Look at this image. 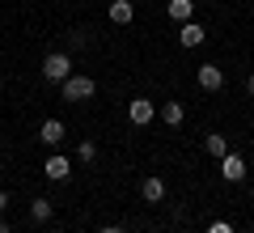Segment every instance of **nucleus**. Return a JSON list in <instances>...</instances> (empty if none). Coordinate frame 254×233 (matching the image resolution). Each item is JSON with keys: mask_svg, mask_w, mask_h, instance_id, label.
Masks as SVG:
<instances>
[{"mask_svg": "<svg viewBox=\"0 0 254 233\" xmlns=\"http://www.w3.org/2000/svg\"><path fill=\"white\" fill-rule=\"evenodd\" d=\"M51 212H55V208H51V199H30V216H34L38 225H43V221H51Z\"/></svg>", "mask_w": 254, "mask_h": 233, "instance_id": "13", "label": "nucleus"}, {"mask_svg": "<svg viewBox=\"0 0 254 233\" xmlns=\"http://www.w3.org/2000/svg\"><path fill=\"white\" fill-rule=\"evenodd\" d=\"M4 208H9V191H0V212H4Z\"/></svg>", "mask_w": 254, "mask_h": 233, "instance_id": "18", "label": "nucleus"}, {"mask_svg": "<svg viewBox=\"0 0 254 233\" xmlns=\"http://www.w3.org/2000/svg\"><path fill=\"white\" fill-rule=\"evenodd\" d=\"M43 174H47L51 182H64L68 174H72V161H68V157H60V153H51V157H47V165H43Z\"/></svg>", "mask_w": 254, "mask_h": 233, "instance_id": "6", "label": "nucleus"}, {"mask_svg": "<svg viewBox=\"0 0 254 233\" xmlns=\"http://www.w3.org/2000/svg\"><path fill=\"white\" fill-rule=\"evenodd\" d=\"M182 119H187L182 102H161V123L165 127H182Z\"/></svg>", "mask_w": 254, "mask_h": 233, "instance_id": "11", "label": "nucleus"}, {"mask_svg": "<svg viewBox=\"0 0 254 233\" xmlns=\"http://www.w3.org/2000/svg\"><path fill=\"white\" fill-rule=\"evenodd\" d=\"M93 157H98V144H93V140H81V144H76V161H93Z\"/></svg>", "mask_w": 254, "mask_h": 233, "instance_id": "15", "label": "nucleus"}, {"mask_svg": "<svg viewBox=\"0 0 254 233\" xmlns=\"http://www.w3.org/2000/svg\"><path fill=\"white\" fill-rule=\"evenodd\" d=\"M220 85H225V72H220V64H203V68H199V89L216 93Z\"/></svg>", "mask_w": 254, "mask_h": 233, "instance_id": "7", "label": "nucleus"}, {"mask_svg": "<svg viewBox=\"0 0 254 233\" xmlns=\"http://www.w3.org/2000/svg\"><path fill=\"white\" fill-rule=\"evenodd\" d=\"M220 178H225V182H242V178H246V161H242V153L229 149L225 157H220Z\"/></svg>", "mask_w": 254, "mask_h": 233, "instance_id": "3", "label": "nucleus"}, {"mask_svg": "<svg viewBox=\"0 0 254 233\" xmlns=\"http://www.w3.org/2000/svg\"><path fill=\"white\" fill-rule=\"evenodd\" d=\"M131 17H136V4L131 0H110V21L115 26H127Z\"/></svg>", "mask_w": 254, "mask_h": 233, "instance_id": "9", "label": "nucleus"}, {"mask_svg": "<svg viewBox=\"0 0 254 233\" xmlns=\"http://www.w3.org/2000/svg\"><path fill=\"white\" fill-rule=\"evenodd\" d=\"M43 77H47V81H55V85H64L68 77H72V60H68L64 51H51L43 60Z\"/></svg>", "mask_w": 254, "mask_h": 233, "instance_id": "2", "label": "nucleus"}, {"mask_svg": "<svg viewBox=\"0 0 254 233\" xmlns=\"http://www.w3.org/2000/svg\"><path fill=\"white\" fill-rule=\"evenodd\" d=\"M64 136H68V127H64L60 119H43V127H38V140H43L47 149H60Z\"/></svg>", "mask_w": 254, "mask_h": 233, "instance_id": "4", "label": "nucleus"}, {"mask_svg": "<svg viewBox=\"0 0 254 233\" xmlns=\"http://www.w3.org/2000/svg\"><path fill=\"white\" fill-rule=\"evenodd\" d=\"M246 89H250V93H254V72H250V77H246Z\"/></svg>", "mask_w": 254, "mask_h": 233, "instance_id": "19", "label": "nucleus"}, {"mask_svg": "<svg viewBox=\"0 0 254 233\" xmlns=\"http://www.w3.org/2000/svg\"><path fill=\"white\" fill-rule=\"evenodd\" d=\"M190 13H195V0H170V17L174 21H190Z\"/></svg>", "mask_w": 254, "mask_h": 233, "instance_id": "12", "label": "nucleus"}, {"mask_svg": "<svg viewBox=\"0 0 254 233\" xmlns=\"http://www.w3.org/2000/svg\"><path fill=\"white\" fill-rule=\"evenodd\" d=\"M140 195H144V204H161L165 199V178H144L140 182Z\"/></svg>", "mask_w": 254, "mask_h": 233, "instance_id": "10", "label": "nucleus"}, {"mask_svg": "<svg viewBox=\"0 0 254 233\" xmlns=\"http://www.w3.org/2000/svg\"><path fill=\"white\" fill-rule=\"evenodd\" d=\"M93 77H81V72H72L68 81L60 85V93H64V102H85V98H93Z\"/></svg>", "mask_w": 254, "mask_h": 233, "instance_id": "1", "label": "nucleus"}, {"mask_svg": "<svg viewBox=\"0 0 254 233\" xmlns=\"http://www.w3.org/2000/svg\"><path fill=\"white\" fill-rule=\"evenodd\" d=\"M98 233H127V229H123V225H102Z\"/></svg>", "mask_w": 254, "mask_h": 233, "instance_id": "17", "label": "nucleus"}, {"mask_svg": "<svg viewBox=\"0 0 254 233\" xmlns=\"http://www.w3.org/2000/svg\"><path fill=\"white\" fill-rule=\"evenodd\" d=\"M127 119H131L136 127H144V123H153V119H157V106L148 98H136L131 106H127Z\"/></svg>", "mask_w": 254, "mask_h": 233, "instance_id": "5", "label": "nucleus"}, {"mask_svg": "<svg viewBox=\"0 0 254 233\" xmlns=\"http://www.w3.org/2000/svg\"><path fill=\"white\" fill-rule=\"evenodd\" d=\"M250 119H254V110H250Z\"/></svg>", "mask_w": 254, "mask_h": 233, "instance_id": "21", "label": "nucleus"}, {"mask_svg": "<svg viewBox=\"0 0 254 233\" xmlns=\"http://www.w3.org/2000/svg\"><path fill=\"white\" fill-rule=\"evenodd\" d=\"M203 149H208L212 157H225V153H229V140H225V136H220V132H212L208 140H203Z\"/></svg>", "mask_w": 254, "mask_h": 233, "instance_id": "14", "label": "nucleus"}, {"mask_svg": "<svg viewBox=\"0 0 254 233\" xmlns=\"http://www.w3.org/2000/svg\"><path fill=\"white\" fill-rule=\"evenodd\" d=\"M208 233H233V225H229V221H212Z\"/></svg>", "mask_w": 254, "mask_h": 233, "instance_id": "16", "label": "nucleus"}, {"mask_svg": "<svg viewBox=\"0 0 254 233\" xmlns=\"http://www.w3.org/2000/svg\"><path fill=\"white\" fill-rule=\"evenodd\" d=\"M203 38H208V34H203L199 21H182V30H178V43H182V47H199Z\"/></svg>", "mask_w": 254, "mask_h": 233, "instance_id": "8", "label": "nucleus"}, {"mask_svg": "<svg viewBox=\"0 0 254 233\" xmlns=\"http://www.w3.org/2000/svg\"><path fill=\"white\" fill-rule=\"evenodd\" d=\"M0 233H13V229H9V225H0Z\"/></svg>", "mask_w": 254, "mask_h": 233, "instance_id": "20", "label": "nucleus"}]
</instances>
